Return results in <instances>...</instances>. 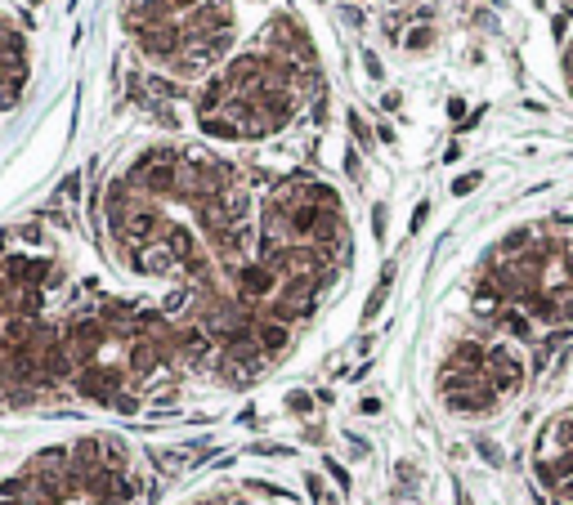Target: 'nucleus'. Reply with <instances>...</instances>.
Returning a JSON list of instances; mask_svg holds the SVG:
<instances>
[{"instance_id":"3","label":"nucleus","mask_w":573,"mask_h":505,"mask_svg":"<svg viewBox=\"0 0 573 505\" xmlns=\"http://www.w3.org/2000/svg\"><path fill=\"white\" fill-rule=\"evenodd\" d=\"M475 309L502 322L573 327V224H529L502 237L475 273Z\"/></svg>"},{"instance_id":"5","label":"nucleus","mask_w":573,"mask_h":505,"mask_svg":"<svg viewBox=\"0 0 573 505\" xmlns=\"http://www.w3.org/2000/svg\"><path fill=\"white\" fill-rule=\"evenodd\" d=\"M126 32L170 81H206L237 45L233 0H126Z\"/></svg>"},{"instance_id":"9","label":"nucleus","mask_w":573,"mask_h":505,"mask_svg":"<svg viewBox=\"0 0 573 505\" xmlns=\"http://www.w3.org/2000/svg\"><path fill=\"white\" fill-rule=\"evenodd\" d=\"M565 85H569V94H573V36H569V45H565Z\"/></svg>"},{"instance_id":"8","label":"nucleus","mask_w":573,"mask_h":505,"mask_svg":"<svg viewBox=\"0 0 573 505\" xmlns=\"http://www.w3.org/2000/svg\"><path fill=\"white\" fill-rule=\"evenodd\" d=\"M179 505H291L278 492H264V488H251V483H211V488L184 497Z\"/></svg>"},{"instance_id":"7","label":"nucleus","mask_w":573,"mask_h":505,"mask_svg":"<svg viewBox=\"0 0 573 505\" xmlns=\"http://www.w3.org/2000/svg\"><path fill=\"white\" fill-rule=\"evenodd\" d=\"M533 479L556 505H573V403L551 412L533 438Z\"/></svg>"},{"instance_id":"6","label":"nucleus","mask_w":573,"mask_h":505,"mask_svg":"<svg viewBox=\"0 0 573 505\" xmlns=\"http://www.w3.org/2000/svg\"><path fill=\"white\" fill-rule=\"evenodd\" d=\"M529 358L502 331H466L444 345L435 362V398L453 421H493L520 403Z\"/></svg>"},{"instance_id":"1","label":"nucleus","mask_w":573,"mask_h":505,"mask_svg":"<svg viewBox=\"0 0 573 505\" xmlns=\"http://www.w3.org/2000/svg\"><path fill=\"white\" fill-rule=\"evenodd\" d=\"M103 237L126 273L175 291L170 318L202 371H269L349 269L354 228L331 184L278 175L264 193L233 161L152 148L103 193Z\"/></svg>"},{"instance_id":"4","label":"nucleus","mask_w":573,"mask_h":505,"mask_svg":"<svg viewBox=\"0 0 573 505\" xmlns=\"http://www.w3.org/2000/svg\"><path fill=\"white\" fill-rule=\"evenodd\" d=\"M0 505H143V474L117 434H76L5 474Z\"/></svg>"},{"instance_id":"2","label":"nucleus","mask_w":573,"mask_h":505,"mask_svg":"<svg viewBox=\"0 0 573 505\" xmlns=\"http://www.w3.org/2000/svg\"><path fill=\"white\" fill-rule=\"evenodd\" d=\"M322 90V63L309 27L278 9L246 50H233L193 99L197 130L215 144H264L295 126Z\"/></svg>"}]
</instances>
